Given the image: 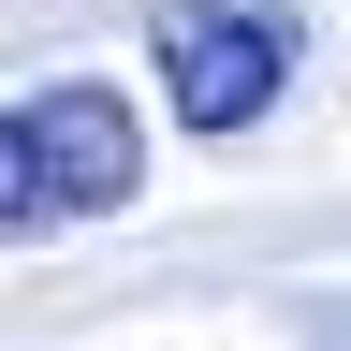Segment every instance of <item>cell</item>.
<instances>
[{"label":"cell","mask_w":351,"mask_h":351,"mask_svg":"<svg viewBox=\"0 0 351 351\" xmlns=\"http://www.w3.org/2000/svg\"><path fill=\"white\" fill-rule=\"evenodd\" d=\"M147 44H161V88L191 132H249L293 88V15H263V0H176Z\"/></svg>","instance_id":"7a4b0ae2"},{"label":"cell","mask_w":351,"mask_h":351,"mask_svg":"<svg viewBox=\"0 0 351 351\" xmlns=\"http://www.w3.org/2000/svg\"><path fill=\"white\" fill-rule=\"evenodd\" d=\"M147 191V132H132L117 88H29L15 132H0V219L44 234V219H103Z\"/></svg>","instance_id":"6da1fadb"}]
</instances>
